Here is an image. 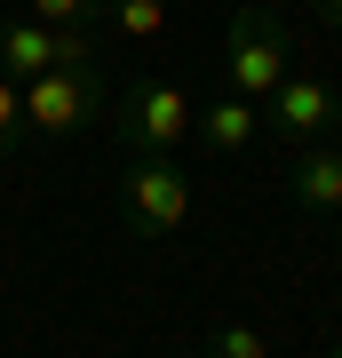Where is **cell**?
Here are the masks:
<instances>
[{
	"label": "cell",
	"mask_w": 342,
	"mask_h": 358,
	"mask_svg": "<svg viewBox=\"0 0 342 358\" xmlns=\"http://www.w3.org/2000/svg\"><path fill=\"white\" fill-rule=\"evenodd\" d=\"M207 358H271V343L247 319H215V327H207Z\"/></svg>",
	"instance_id": "cell-11"
},
{
	"label": "cell",
	"mask_w": 342,
	"mask_h": 358,
	"mask_svg": "<svg viewBox=\"0 0 342 358\" xmlns=\"http://www.w3.org/2000/svg\"><path fill=\"white\" fill-rule=\"evenodd\" d=\"M327 143H334V159H342V120H334V136H327Z\"/></svg>",
	"instance_id": "cell-14"
},
{
	"label": "cell",
	"mask_w": 342,
	"mask_h": 358,
	"mask_svg": "<svg viewBox=\"0 0 342 358\" xmlns=\"http://www.w3.org/2000/svg\"><path fill=\"white\" fill-rule=\"evenodd\" d=\"M0 72H8V80L56 72V32L32 24V16H8V24H0Z\"/></svg>",
	"instance_id": "cell-8"
},
{
	"label": "cell",
	"mask_w": 342,
	"mask_h": 358,
	"mask_svg": "<svg viewBox=\"0 0 342 358\" xmlns=\"http://www.w3.org/2000/svg\"><path fill=\"white\" fill-rule=\"evenodd\" d=\"M287 199L303 207V215H342V159H334V143L294 152V167H287Z\"/></svg>",
	"instance_id": "cell-7"
},
{
	"label": "cell",
	"mask_w": 342,
	"mask_h": 358,
	"mask_svg": "<svg viewBox=\"0 0 342 358\" xmlns=\"http://www.w3.org/2000/svg\"><path fill=\"white\" fill-rule=\"evenodd\" d=\"M327 358H342V343H334V350H327Z\"/></svg>",
	"instance_id": "cell-17"
},
{
	"label": "cell",
	"mask_w": 342,
	"mask_h": 358,
	"mask_svg": "<svg viewBox=\"0 0 342 358\" xmlns=\"http://www.w3.org/2000/svg\"><path fill=\"white\" fill-rule=\"evenodd\" d=\"M191 112H199V103H191L183 80L143 72V80H127L120 103H112V136H120L127 159H176L191 143Z\"/></svg>",
	"instance_id": "cell-1"
},
{
	"label": "cell",
	"mask_w": 342,
	"mask_h": 358,
	"mask_svg": "<svg viewBox=\"0 0 342 358\" xmlns=\"http://www.w3.org/2000/svg\"><path fill=\"white\" fill-rule=\"evenodd\" d=\"M24 80H8V72H0V159H16V152H24Z\"/></svg>",
	"instance_id": "cell-12"
},
{
	"label": "cell",
	"mask_w": 342,
	"mask_h": 358,
	"mask_svg": "<svg viewBox=\"0 0 342 358\" xmlns=\"http://www.w3.org/2000/svg\"><path fill=\"white\" fill-rule=\"evenodd\" d=\"M334 120H342V96H334L318 72H303V64H294L279 88L263 96V128L279 136L287 152H311V143H327V136H334Z\"/></svg>",
	"instance_id": "cell-5"
},
{
	"label": "cell",
	"mask_w": 342,
	"mask_h": 358,
	"mask_svg": "<svg viewBox=\"0 0 342 358\" xmlns=\"http://www.w3.org/2000/svg\"><path fill=\"white\" fill-rule=\"evenodd\" d=\"M167 358H199V350H167Z\"/></svg>",
	"instance_id": "cell-15"
},
{
	"label": "cell",
	"mask_w": 342,
	"mask_h": 358,
	"mask_svg": "<svg viewBox=\"0 0 342 358\" xmlns=\"http://www.w3.org/2000/svg\"><path fill=\"white\" fill-rule=\"evenodd\" d=\"M120 223L136 231V239H176L191 223V176L176 159H127L120 167Z\"/></svg>",
	"instance_id": "cell-4"
},
{
	"label": "cell",
	"mask_w": 342,
	"mask_h": 358,
	"mask_svg": "<svg viewBox=\"0 0 342 358\" xmlns=\"http://www.w3.org/2000/svg\"><path fill=\"white\" fill-rule=\"evenodd\" d=\"M311 16H318V24H334V32H342V0H311Z\"/></svg>",
	"instance_id": "cell-13"
},
{
	"label": "cell",
	"mask_w": 342,
	"mask_h": 358,
	"mask_svg": "<svg viewBox=\"0 0 342 358\" xmlns=\"http://www.w3.org/2000/svg\"><path fill=\"white\" fill-rule=\"evenodd\" d=\"M112 112V88H104V64H56V72H40L24 80V136H80V128H96V120Z\"/></svg>",
	"instance_id": "cell-3"
},
{
	"label": "cell",
	"mask_w": 342,
	"mask_h": 358,
	"mask_svg": "<svg viewBox=\"0 0 342 358\" xmlns=\"http://www.w3.org/2000/svg\"><path fill=\"white\" fill-rule=\"evenodd\" d=\"M104 24H112L127 48H159L167 40V0H104Z\"/></svg>",
	"instance_id": "cell-9"
},
{
	"label": "cell",
	"mask_w": 342,
	"mask_h": 358,
	"mask_svg": "<svg viewBox=\"0 0 342 358\" xmlns=\"http://www.w3.org/2000/svg\"><path fill=\"white\" fill-rule=\"evenodd\" d=\"M32 8V24H48V32H104V0H24Z\"/></svg>",
	"instance_id": "cell-10"
},
{
	"label": "cell",
	"mask_w": 342,
	"mask_h": 358,
	"mask_svg": "<svg viewBox=\"0 0 342 358\" xmlns=\"http://www.w3.org/2000/svg\"><path fill=\"white\" fill-rule=\"evenodd\" d=\"M255 136H263V112H255L247 96H215V103H199V112H191V143H199V152H215V159H239Z\"/></svg>",
	"instance_id": "cell-6"
},
{
	"label": "cell",
	"mask_w": 342,
	"mask_h": 358,
	"mask_svg": "<svg viewBox=\"0 0 342 358\" xmlns=\"http://www.w3.org/2000/svg\"><path fill=\"white\" fill-rule=\"evenodd\" d=\"M263 8H287V0H263Z\"/></svg>",
	"instance_id": "cell-16"
},
{
	"label": "cell",
	"mask_w": 342,
	"mask_h": 358,
	"mask_svg": "<svg viewBox=\"0 0 342 358\" xmlns=\"http://www.w3.org/2000/svg\"><path fill=\"white\" fill-rule=\"evenodd\" d=\"M294 72V40L279 24V8H263V0H239L223 24V80L231 96H247L255 112H263V96L279 88V80Z\"/></svg>",
	"instance_id": "cell-2"
}]
</instances>
